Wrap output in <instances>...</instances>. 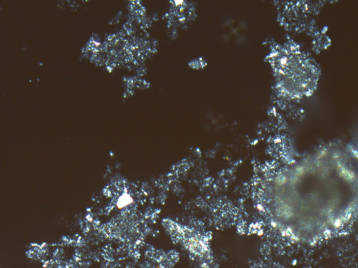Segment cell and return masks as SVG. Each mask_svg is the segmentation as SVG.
I'll return each instance as SVG.
<instances>
[{"mask_svg":"<svg viewBox=\"0 0 358 268\" xmlns=\"http://www.w3.org/2000/svg\"><path fill=\"white\" fill-rule=\"evenodd\" d=\"M266 197L271 222L286 239H331L358 215V155L341 145L318 149L276 174Z\"/></svg>","mask_w":358,"mask_h":268,"instance_id":"obj_1","label":"cell"},{"mask_svg":"<svg viewBox=\"0 0 358 268\" xmlns=\"http://www.w3.org/2000/svg\"><path fill=\"white\" fill-rule=\"evenodd\" d=\"M274 62L283 90L292 97L308 95L316 84V68L298 50H282Z\"/></svg>","mask_w":358,"mask_h":268,"instance_id":"obj_2","label":"cell"}]
</instances>
